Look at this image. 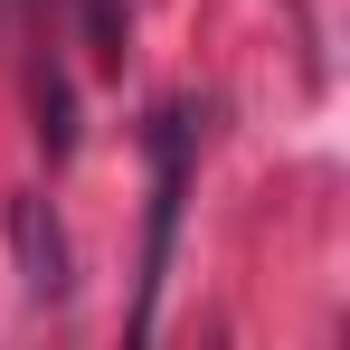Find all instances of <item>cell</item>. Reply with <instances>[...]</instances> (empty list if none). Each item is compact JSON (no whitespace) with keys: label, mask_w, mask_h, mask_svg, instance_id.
<instances>
[{"label":"cell","mask_w":350,"mask_h":350,"mask_svg":"<svg viewBox=\"0 0 350 350\" xmlns=\"http://www.w3.org/2000/svg\"><path fill=\"white\" fill-rule=\"evenodd\" d=\"M189 105L152 123V237H142V332H152V303H161V275H171V237H180V199H189Z\"/></svg>","instance_id":"cell-1"},{"label":"cell","mask_w":350,"mask_h":350,"mask_svg":"<svg viewBox=\"0 0 350 350\" xmlns=\"http://www.w3.org/2000/svg\"><path fill=\"white\" fill-rule=\"evenodd\" d=\"M10 256H19V275H29V293H48L57 303L76 275H66V237H57V218H48V199H10Z\"/></svg>","instance_id":"cell-2"}]
</instances>
